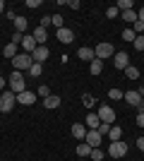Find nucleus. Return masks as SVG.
I'll list each match as a JSON object with an SVG mask.
<instances>
[{
  "label": "nucleus",
  "mask_w": 144,
  "mask_h": 161,
  "mask_svg": "<svg viewBox=\"0 0 144 161\" xmlns=\"http://www.w3.org/2000/svg\"><path fill=\"white\" fill-rule=\"evenodd\" d=\"M137 125L144 128V108L142 106H137Z\"/></svg>",
  "instance_id": "obj_30"
},
{
  "label": "nucleus",
  "mask_w": 144,
  "mask_h": 161,
  "mask_svg": "<svg viewBox=\"0 0 144 161\" xmlns=\"http://www.w3.org/2000/svg\"><path fill=\"white\" fill-rule=\"evenodd\" d=\"M108 96H110V99H123V92H120V89H110Z\"/></svg>",
  "instance_id": "obj_38"
},
{
  "label": "nucleus",
  "mask_w": 144,
  "mask_h": 161,
  "mask_svg": "<svg viewBox=\"0 0 144 161\" xmlns=\"http://www.w3.org/2000/svg\"><path fill=\"white\" fill-rule=\"evenodd\" d=\"M113 65H115L118 70H125V67L130 65V58H127V53H123V51H120V53H115V55H113Z\"/></svg>",
  "instance_id": "obj_10"
},
{
  "label": "nucleus",
  "mask_w": 144,
  "mask_h": 161,
  "mask_svg": "<svg viewBox=\"0 0 144 161\" xmlns=\"http://www.w3.org/2000/svg\"><path fill=\"white\" fill-rule=\"evenodd\" d=\"M67 5H70V7H72V10H79V0H70Z\"/></svg>",
  "instance_id": "obj_41"
},
{
  "label": "nucleus",
  "mask_w": 144,
  "mask_h": 161,
  "mask_svg": "<svg viewBox=\"0 0 144 161\" xmlns=\"http://www.w3.org/2000/svg\"><path fill=\"white\" fill-rule=\"evenodd\" d=\"M135 48H137V51H144V34H139L137 39H135Z\"/></svg>",
  "instance_id": "obj_33"
},
{
  "label": "nucleus",
  "mask_w": 144,
  "mask_h": 161,
  "mask_svg": "<svg viewBox=\"0 0 144 161\" xmlns=\"http://www.w3.org/2000/svg\"><path fill=\"white\" fill-rule=\"evenodd\" d=\"M82 101H84V106H89V108H91V106L96 103V99H94L91 94H84V96H82Z\"/></svg>",
  "instance_id": "obj_32"
},
{
  "label": "nucleus",
  "mask_w": 144,
  "mask_h": 161,
  "mask_svg": "<svg viewBox=\"0 0 144 161\" xmlns=\"http://www.w3.org/2000/svg\"><path fill=\"white\" fill-rule=\"evenodd\" d=\"M58 41H60V43H72V41H75V31L67 29V27L58 29Z\"/></svg>",
  "instance_id": "obj_9"
},
{
  "label": "nucleus",
  "mask_w": 144,
  "mask_h": 161,
  "mask_svg": "<svg viewBox=\"0 0 144 161\" xmlns=\"http://www.w3.org/2000/svg\"><path fill=\"white\" fill-rule=\"evenodd\" d=\"M77 55H79V60H94L96 58V53H94V48H89V46H82L79 51H77Z\"/></svg>",
  "instance_id": "obj_12"
},
{
  "label": "nucleus",
  "mask_w": 144,
  "mask_h": 161,
  "mask_svg": "<svg viewBox=\"0 0 144 161\" xmlns=\"http://www.w3.org/2000/svg\"><path fill=\"white\" fill-rule=\"evenodd\" d=\"M94 53H96L99 60H106V58H110V55H115V48H113V43L103 41V43H99V46L94 48Z\"/></svg>",
  "instance_id": "obj_3"
},
{
  "label": "nucleus",
  "mask_w": 144,
  "mask_h": 161,
  "mask_svg": "<svg viewBox=\"0 0 144 161\" xmlns=\"http://www.w3.org/2000/svg\"><path fill=\"white\" fill-rule=\"evenodd\" d=\"M51 22H53L58 29H62V17H60V14H53V17H51Z\"/></svg>",
  "instance_id": "obj_37"
},
{
  "label": "nucleus",
  "mask_w": 144,
  "mask_h": 161,
  "mask_svg": "<svg viewBox=\"0 0 144 161\" xmlns=\"http://www.w3.org/2000/svg\"><path fill=\"white\" fill-rule=\"evenodd\" d=\"M3 87H5V80H3V77H0V89H3Z\"/></svg>",
  "instance_id": "obj_46"
},
{
  "label": "nucleus",
  "mask_w": 144,
  "mask_h": 161,
  "mask_svg": "<svg viewBox=\"0 0 144 161\" xmlns=\"http://www.w3.org/2000/svg\"><path fill=\"white\" fill-rule=\"evenodd\" d=\"M108 137H110V142H118L120 137H123V130L118 128V125H110V130H108Z\"/></svg>",
  "instance_id": "obj_19"
},
{
  "label": "nucleus",
  "mask_w": 144,
  "mask_h": 161,
  "mask_svg": "<svg viewBox=\"0 0 144 161\" xmlns=\"http://www.w3.org/2000/svg\"><path fill=\"white\" fill-rule=\"evenodd\" d=\"M123 99L130 103V106H142V94L139 92H127V94H123Z\"/></svg>",
  "instance_id": "obj_11"
},
{
  "label": "nucleus",
  "mask_w": 144,
  "mask_h": 161,
  "mask_svg": "<svg viewBox=\"0 0 144 161\" xmlns=\"http://www.w3.org/2000/svg\"><path fill=\"white\" fill-rule=\"evenodd\" d=\"M123 19L135 24V22H137V12H135V10H127V12H123Z\"/></svg>",
  "instance_id": "obj_25"
},
{
  "label": "nucleus",
  "mask_w": 144,
  "mask_h": 161,
  "mask_svg": "<svg viewBox=\"0 0 144 161\" xmlns=\"http://www.w3.org/2000/svg\"><path fill=\"white\" fill-rule=\"evenodd\" d=\"M46 58H48V48L46 46H39L34 53H31V60H34V63H43Z\"/></svg>",
  "instance_id": "obj_15"
},
{
  "label": "nucleus",
  "mask_w": 144,
  "mask_h": 161,
  "mask_svg": "<svg viewBox=\"0 0 144 161\" xmlns=\"http://www.w3.org/2000/svg\"><path fill=\"white\" fill-rule=\"evenodd\" d=\"M14 103H17V94L14 92H5L0 96V113H10Z\"/></svg>",
  "instance_id": "obj_2"
},
{
  "label": "nucleus",
  "mask_w": 144,
  "mask_h": 161,
  "mask_svg": "<svg viewBox=\"0 0 144 161\" xmlns=\"http://www.w3.org/2000/svg\"><path fill=\"white\" fill-rule=\"evenodd\" d=\"M125 75H127V80H137V77H139V70L135 65H127V67H125Z\"/></svg>",
  "instance_id": "obj_22"
},
{
  "label": "nucleus",
  "mask_w": 144,
  "mask_h": 161,
  "mask_svg": "<svg viewBox=\"0 0 144 161\" xmlns=\"http://www.w3.org/2000/svg\"><path fill=\"white\" fill-rule=\"evenodd\" d=\"M29 72H31V77H39V75L43 72V67H41V63H34V65L29 67Z\"/></svg>",
  "instance_id": "obj_28"
},
{
  "label": "nucleus",
  "mask_w": 144,
  "mask_h": 161,
  "mask_svg": "<svg viewBox=\"0 0 144 161\" xmlns=\"http://www.w3.org/2000/svg\"><path fill=\"white\" fill-rule=\"evenodd\" d=\"M137 19H139V22H144V7H142V10L137 12Z\"/></svg>",
  "instance_id": "obj_44"
},
{
  "label": "nucleus",
  "mask_w": 144,
  "mask_h": 161,
  "mask_svg": "<svg viewBox=\"0 0 144 161\" xmlns=\"http://www.w3.org/2000/svg\"><path fill=\"white\" fill-rule=\"evenodd\" d=\"M118 12H120V10L113 5V7H108V10H106V17H108V19H113V17H118Z\"/></svg>",
  "instance_id": "obj_34"
},
{
  "label": "nucleus",
  "mask_w": 144,
  "mask_h": 161,
  "mask_svg": "<svg viewBox=\"0 0 144 161\" xmlns=\"http://www.w3.org/2000/svg\"><path fill=\"white\" fill-rule=\"evenodd\" d=\"M48 24H51V17H43V19H41V27H43V29H46V27H48Z\"/></svg>",
  "instance_id": "obj_42"
},
{
  "label": "nucleus",
  "mask_w": 144,
  "mask_h": 161,
  "mask_svg": "<svg viewBox=\"0 0 144 161\" xmlns=\"http://www.w3.org/2000/svg\"><path fill=\"white\" fill-rule=\"evenodd\" d=\"M12 65H14L17 72H22V70H27V67L34 65V60H31V55H29V53H17L12 58Z\"/></svg>",
  "instance_id": "obj_1"
},
{
  "label": "nucleus",
  "mask_w": 144,
  "mask_h": 161,
  "mask_svg": "<svg viewBox=\"0 0 144 161\" xmlns=\"http://www.w3.org/2000/svg\"><path fill=\"white\" fill-rule=\"evenodd\" d=\"M89 154H91V147L87 144V142L77 144V156H89Z\"/></svg>",
  "instance_id": "obj_21"
},
{
  "label": "nucleus",
  "mask_w": 144,
  "mask_h": 161,
  "mask_svg": "<svg viewBox=\"0 0 144 161\" xmlns=\"http://www.w3.org/2000/svg\"><path fill=\"white\" fill-rule=\"evenodd\" d=\"M24 29H27V19H24V17H17V19H14V31L24 34Z\"/></svg>",
  "instance_id": "obj_24"
},
{
  "label": "nucleus",
  "mask_w": 144,
  "mask_h": 161,
  "mask_svg": "<svg viewBox=\"0 0 144 161\" xmlns=\"http://www.w3.org/2000/svg\"><path fill=\"white\" fill-rule=\"evenodd\" d=\"M99 118H101V123H115V111H113V108L110 106H106V103H101V106H99Z\"/></svg>",
  "instance_id": "obj_6"
},
{
  "label": "nucleus",
  "mask_w": 144,
  "mask_h": 161,
  "mask_svg": "<svg viewBox=\"0 0 144 161\" xmlns=\"http://www.w3.org/2000/svg\"><path fill=\"white\" fill-rule=\"evenodd\" d=\"M22 39H24V34H19V31L12 34V43H14V46H22Z\"/></svg>",
  "instance_id": "obj_35"
},
{
  "label": "nucleus",
  "mask_w": 144,
  "mask_h": 161,
  "mask_svg": "<svg viewBox=\"0 0 144 161\" xmlns=\"http://www.w3.org/2000/svg\"><path fill=\"white\" fill-rule=\"evenodd\" d=\"M39 94H41L43 99H46V96H51V89H48L46 84H43V87H39Z\"/></svg>",
  "instance_id": "obj_39"
},
{
  "label": "nucleus",
  "mask_w": 144,
  "mask_h": 161,
  "mask_svg": "<svg viewBox=\"0 0 144 161\" xmlns=\"http://www.w3.org/2000/svg\"><path fill=\"white\" fill-rule=\"evenodd\" d=\"M22 48H24V51H27V53L31 55V53L36 51V48H39V43L34 41V36H31V34H24V39H22Z\"/></svg>",
  "instance_id": "obj_8"
},
{
  "label": "nucleus",
  "mask_w": 144,
  "mask_h": 161,
  "mask_svg": "<svg viewBox=\"0 0 144 161\" xmlns=\"http://www.w3.org/2000/svg\"><path fill=\"white\" fill-rule=\"evenodd\" d=\"M84 125L89 130H96L99 125H101V118H99V113H89L87 118H84Z\"/></svg>",
  "instance_id": "obj_13"
},
{
  "label": "nucleus",
  "mask_w": 144,
  "mask_h": 161,
  "mask_svg": "<svg viewBox=\"0 0 144 161\" xmlns=\"http://www.w3.org/2000/svg\"><path fill=\"white\" fill-rule=\"evenodd\" d=\"M91 161H101L103 159V152H101V149H91Z\"/></svg>",
  "instance_id": "obj_31"
},
{
  "label": "nucleus",
  "mask_w": 144,
  "mask_h": 161,
  "mask_svg": "<svg viewBox=\"0 0 144 161\" xmlns=\"http://www.w3.org/2000/svg\"><path fill=\"white\" fill-rule=\"evenodd\" d=\"M108 154L113 156V159H123L125 154H127V144H125V142H110L108 144Z\"/></svg>",
  "instance_id": "obj_4"
},
{
  "label": "nucleus",
  "mask_w": 144,
  "mask_h": 161,
  "mask_svg": "<svg viewBox=\"0 0 144 161\" xmlns=\"http://www.w3.org/2000/svg\"><path fill=\"white\" fill-rule=\"evenodd\" d=\"M27 7H31V10H34V7H41V0H27Z\"/></svg>",
  "instance_id": "obj_40"
},
{
  "label": "nucleus",
  "mask_w": 144,
  "mask_h": 161,
  "mask_svg": "<svg viewBox=\"0 0 144 161\" xmlns=\"http://www.w3.org/2000/svg\"><path fill=\"white\" fill-rule=\"evenodd\" d=\"M142 108H144V94H142Z\"/></svg>",
  "instance_id": "obj_47"
},
{
  "label": "nucleus",
  "mask_w": 144,
  "mask_h": 161,
  "mask_svg": "<svg viewBox=\"0 0 144 161\" xmlns=\"http://www.w3.org/2000/svg\"><path fill=\"white\" fill-rule=\"evenodd\" d=\"M10 92H14V94L27 92V89H24V77H22V72H17V70H14L12 77H10Z\"/></svg>",
  "instance_id": "obj_5"
},
{
  "label": "nucleus",
  "mask_w": 144,
  "mask_h": 161,
  "mask_svg": "<svg viewBox=\"0 0 144 161\" xmlns=\"http://www.w3.org/2000/svg\"><path fill=\"white\" fill-rule=\"evenodd\" d=\"M123 39H125V41H130V43H135V39H137V34L132 31V27H127V29L123 31Z\"/></svg>",
  "instance_id": "obj_26"
},
{
  "label": "nucleus",
  "mask_w": 144,
  "mask_h": 161,
  "mask_svg": "<svg viewBox=\"0 0 144 161\" xmlns=\"http://www.w3.org/2000/svg\"><path fill=\"white\" fill-rule=\"evenodd\" d=\"M3 10H5V3H3V0H0V12H3Z\"/></svg>",
  "instance_id": "obj_45"
},
{
  "label": "nucleus",
  "mask_w": 144,
  "mask_h": 161,
  "mask_svg": "<svg viewBox=\"0 0 144 161\" xmlns=\"http://www.w3.org/2000/svg\"><path fill=\"white\" fill-rule=\"evenodd\" d=\"M132 31H135V34H137V36H139V34H144V22H135V24H132Z\"/></svg>",
  "instance_id": "obj_29"
},
{
  "label": "nucleus",
  "mask_w": 144,
  "mask_h": 161,
  "mask_svg": "<svg viewBox=\"0 0 144 161\" xmlns=\"http://www.w3.org/2000/svg\"><path fill=\"white\" fill-rule=\"evenodd\" d=\"M72 137H77V140L84 142V137H87V128H84V123H75V125H72Z\"/></svg>",
  "instance_id": "obj_17"
},
{
  "label": "nucleus",
  "mask_w": 144,
  "mask_h": 161,
  "mask_svg": "<svg viewBox=\"0 0 144 161\" xmlns=\"http://www.w3.org/2000/svg\"><path fill=\"white\" fill-rule=\"evenodd\" d=\"M115 7H118V10H123V12H127V10H132L135 5H132V0H118Z\"/></svg>",
  "instance_id": "obj_23"
},
{
  "label": "nucleus",
  "mask_w": 144,
  "mask_h": 161,
  "mask_svg": "<svg viewBox=\"0 0 144 161\" xmlns=\"http://www.w3.org/2000/svg\"><path fill=\"white\" fill-rule=\"evenodd\" d=\"M3 55H5V58H14V55H17V46H14V43H10V46H5V51H3Z\"/></svg>",
  "instance_id": "obj_27"
},
{
  "label": "nucleus",
  "mask_w": 144,
  "mask_h": 161,
  "mask_svg": "<svg viewBox=\"0 0 144 161\" xmlns=\"http://www.w3.org/2000/svg\"><path fill=\"white\" fill-rule=\"evenodd\" d=\"M96 130H99V135H101V137H103V135H108L110 125H108V123H101V125H99V128H96Z\"/></svg>",
  "instance_id": "obj_36"
},
{
  "label": "nucleus",
  "mask_w": 144,
  "mask_h": 161,
  "mask_svg": "<svg viewBox=\"0 0 144 161\" xmlns=\"http://www.w3.org/2000/svg\"><path fill=\"white\" fill-rule=\"evenodd\" d=\"M43 106H46V108H58V106H60V96H58V94L46 96V99H43Z\"/></svg>",
  "instance_id": "obj_18"
},
{
  "label": "nucleus",
  "mask_w": 144,
  "mask_h": 161,
  "mask_svg": "<svg viewBox=\"0 0 144 161\" xmlns=\"http://www.w3.org/2000/svg\"><path fill=\"white\" fill-rule=\"evenodd\" d=\"M31 36H34V41L39 43V46H43V43H46V39H48V31H46L43 27H36Z\"/></svg>",
  "instance_id": "obj_14"
},
{
  "label": "nucleus",
  "mask_w": 144,
  "mask_h": 161,
  "mask_svg": "<svg viewBox=\"0 0 144 161\" xmlns=\"http://www.w3.org/2000/svg\"><path fill=\"white\" fill-rule=\"evenodd\" d=\"M89 70H91V75H101V70H103V60L94 58V60H91V65H89Z\"/></svg>",
  "instance_id": "obj_20"
},
{
  "label": "nucleus",
  "mask_w": 144,
  "mask_h": 161,
  "mask_svg": "<svg viewBox=\"0 0 144 161\" xmlns=\"http://www.w3.org/2000/svg\"><path fill=\"white\" fill-rule=\"evenodd\" d=\"M36 101V96L31 94V92H22V94H17V103H24V106H31Z\"/></svg>",
  "instance_id": "obj_16"
},
{
  "label": "nucleus",
  "mask_w": 144,
  "mask_h": 161,
  "mask_svg": "<svg viewBox=\"0 0 144 161\" xmlns=\"http://www.w3.org/2000/svg\"><path fill=\"white\" fill-rule=\"evenodd\" d=\"M137 147H139V149L144 152V137H139V140H137Z\"/></svg>",
  "instance_id": "obj_43"
},
{
  "label": "nucleus",
  "mask_w": 144,
  "mask_h": 161,
  "mask_svg": "<svg viewBox=\"0 0 144 161\" xmlns=\"http://www.w3.org/2000/svg\"><path fill=\"white\" fill-rule=\"evenodd\" d=\"M84 142H87L91 149H99V144H101V135H99V130H89L87 137H84Z\"/></svg>",
  "instance_id": "obj_7"
}]
</instances>
